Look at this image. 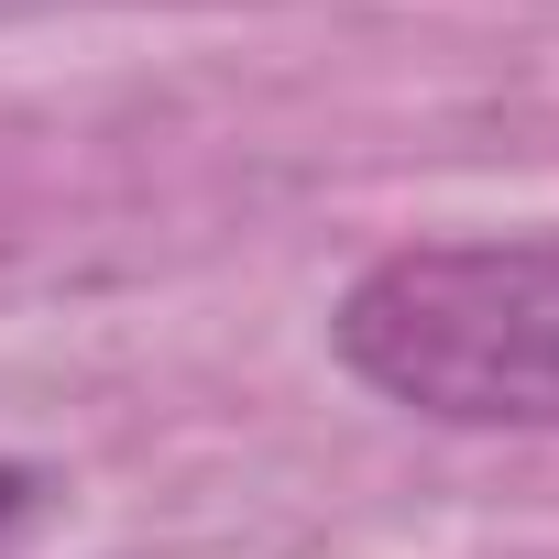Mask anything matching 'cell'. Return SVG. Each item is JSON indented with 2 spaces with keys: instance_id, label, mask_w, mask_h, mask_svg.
Here are the masks:
<instances>
[{
  "instance_id": "cell-1",
  "label": "cell",
  "mask_w": 559,
  "mask_h": 559,
  "mask_svg": "<svg viewBox=\"0 0 559 559\" xmlns=\"http://www.w3.org/2000/svg\"><path fill=\"white\" fill-rule=\"evenodd\" d=\"M330 352L439 428H559V230L362 263L330 308Z\"/></svg>"
},
{
  "instance_id": "cell-2",
  "label": "cell",
  "mask_w": 559,
  "mask_h": 559,
  "mask_svg": "<svg viewBox=\"0 0 559 559\" xmlns=\"http://www.w3.org/2000/svg\"><path fill=\"white\" fill-rule=\"evenodd\" d=\"M23 493H34V483H23V472H0V515H12V504H23Z\"/></svg>"
}]
</instances>
